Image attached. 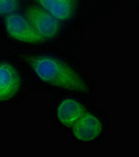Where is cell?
<instances>
[{
  "label": "cell",
  "mask_w": 139,
  "mask_h": 157,
  "mask_svg": "<svg viewBox=\"0 0 139 157\" xmlns=\"http://www.w3.org/2000/svg\"><path fill=\"white\" fill-rule=\"evenodd\" d=\"M6 29L7 34L15 40L30 44H42L47 40L42 38L32 26L27 17L19 14H10L6 17Z\"/></svg>",
  "instance_id": "7a4b0ae2"
},
{
  "label": "cell",
  "mask_w": 139,
  "mask_h": 157,
  "mask_svg": "<svg viewBox=\"0 0 139 157\" xmlns=\"http://www.w3.org/2000/svg\"><path fill=\"white\" fill-rule=\"evenodd\" d=\"M27 19L45 40L55 37L59 32V20L41 6H32L27 10Z\"/></svg>",
  "instance_id": "3957f363"
},
{
  "label": "cell",
  "mask_w": 139,
  "mask_h": 157,
  "mask_svg": "<svg viewBox=\"0 0 139 157\" xmlns=\"http://www.w3.org/2000/svg\"><path fill=\"white\" fill-rule=\"evenodd\" d=\"M30 66L44 83L55 87L79 92L88 91V86L81 77L67 63L47 56L27 58Z\"/></svg>",
  "instance_id": "6da1fadb"
},
{
  "label": "cell",
  "mask_w": 139,
  "mask_h": 157,
  "mask_svg": "<svg viewBox=\"0 0 139 157\" xmlns=\"http://www.w3.org/2000/svg\"><path fill=\"white\" fill-rule=\"evenodd\" d=\"M19 6L18 0H0V15L13 14Z\"/></svg>",
  "instance_id": "ba28073f"
},
{
  "label": "cell",
  "mask_w": 139,
  "mask_h": 157,
  "mask_svg": "<svg viewBox=\"0 0 139 157\" xmlns=\"http://www.w3.org/2000/svg\"><path fill=\"white\" fill-rule=\"evenodd\" d=\"M40 6L59 21L70 19L74 10L73 0H36Z\"/></svg>",
  "instance_id": "52a82bcc"
},
{
  "label": "cell",
  "mask_w": 139,
  "mask_h": 157,
  "mask_svg": "<svg viewBox=\"0 0 139 157\" xmlns=\"http://www.w3.org/2000/svg\"><path fill=\"white\" fill-rule=\"evenodd\" d=\"M85 112L87 111L82 104L73 98H65L58 105L56 116L64 127L72 128Z\"/></svg>",
  "instance_id": "8992f818"
},
{
  "label": "cell",
  "mask_w": 139,
  "mask_h": 157,
  "mask_svg": "<svg viewBox=\"0 0 139 157\" xmlns=\"http://www.w3.org/2000/svg\"><path fill=\"white\" fill-rule=\"evenodd\" d=\"M103 124L97 116L85 112L72 127V133L76 139L83 143L96 140L102 132Z\"/></svg>",
  "instance_id": "277c9868"
},
{
  "label": "cell",
  "mask_w": 139,
  "mask_h": 157,
  "mask_svg": "<svg viewBox=\"0 0 139 157\" xmlns=\"http://www.w3.org/2000/svg\"><path fill=\"white\" fill-rule=\"evenodd\" d=\"M20 86L21 78L16 68L9 63H0V103L14 98Z\"/></svg>",
  "instance_id": "5b68a950"
}]
</instances>
